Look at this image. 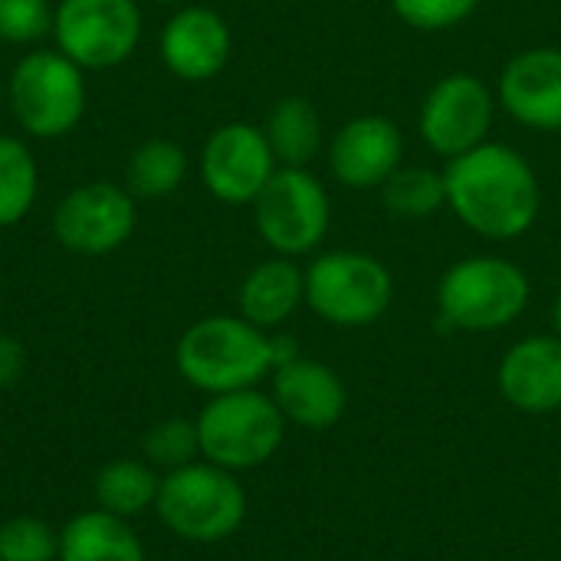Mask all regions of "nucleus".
I'll return each mask as SVG.
<instances>
[{
  "mask_svg": "<svg viewBox=\"0 0 561 561\" xmlns=\"http://www.w3.org/2000/svg\"><path fill=\"white\" fill-rule=\"evenodd\" d=\"M444 181L447 210L486 240H519L539 220V174L523 151L503 141H483L480 148L450 158Z\"/></svg>",
  "mask_w": 561,
  "mask_h": 561,
  "instance_id": "1",
  "label": "nucleus"
},
{
  "mask_svg": "<svg viewBox=\"0 0 561 561\" xmlns=\"http://www.w3.org/2000/svg\"><path fill=\"white\" fill-rule=\"evenodd\" d=\"M181 378L207 394L256 388L273 371V339L243 316H207L178 342Z\"/></svg>",
  "mask_w": 561,
  "mask_h": 561,
  "instance_id": "2",
  "label": "nucleus"
},
{
  "mask_svg": "<svg viewBox=\"0 0 561 561\" xmlns=\"http://www.w3.org/2000/svg\"><path fill=\"white\" fill-rule=\"evenodd\" d=\"M7 105L30 138H66L85 115L82 69L59 49H30L7 79Z\"/></svg>",
  "mask_w": 561,
  "mask_h": 561,
  "instance_id": "3",
  "label": "nucleus"
},
{
  "mask_svg": "<svg viewBox=\"0 0 561 561\" xmlns=\"http://www.w3.org/2000/svg\"><path fill=\"white\" fill-rule=\"evenodd\" d=\"M194 424L201 437V457L230 473L273 460L286 434L283 411L256 388L214 394Z\"/></svg>",
  "mask_w": 561,
  "mask_h": 561,
  "instance_id": "4",
  "label": "nucleus"
},
{
  "mask_svg": "<svg viewBox=\"0 0 561 561\" xmlns=\"http://www.w3.org/2000/svg\"><path fill=\"white\" fill-rule=\"evenodd\" d=\"M154 510L161 523L187 542H224L247 519V493L230 470L187 463L161 480Z\"/></svg>",
  "mask_w": 561,
  "mask_h": 561,
  "instance_id": "5",
  "label": "nucleus"
},
{
  "mask_svg": "<svg viewBox=\"0 0 561 561\" xmlns=\"http://www.w3.org/2000/svg\"><path fill=\"white\" fill-rule=\"evenodd\" d=\"M529 306V276L503 256H467L437 286V309L463 332H496Z\"/></svg>",
  "mask_w": 561,
  "mask_h": 561,
  "instance_id": "6",
  "label": "nucleus"
},
{
  "mask_svg": "<svg viewBox=\"0 0 561 561\" xmlns=\"http://www.w3.org/2000/svg\"><path fill=\"white\" fill-rule=\"evenodd\" d=\"M394 296L391 270L362 250L319 253L306 270V306L342 329L378 322Z\"/></svg>",
  "mask_w": 561,
  "mask_h": 561,
  "instance_id": "7",
  "label": "nucleus"
},
{
  "mask_svg": "<svg viewBox=\"0 0 561 561\" xmlns=\"http://www.w3.org/2000/svg\"><path fill=\"white\" fill-rule=\"evenodd\" d=\"M250 207L263 243L289 260L319 250L332 227L329 191L309 168H276Z\"/></svg>",
  "mask_w": 561,
  "mask_h": 561,
  "instance_id": "8",
  "label": "nucleus"
},
{
  "mask_svg": "<svg viewBox=\"0 0 561 561\" xmlns=\"http://www.w3.org/2000/svg\"><path fill=\"white\" fill-rule=\"evenodd\" d=\"M53 39L79 69H115L141 43V10L135 0H59Z\"/></svg>",
  "mask_w": 561,
  "mask_h": 561,
  "instance_id": "9",
  "label": "nucleus"
},
{
  "mask_svg": "<svg viewBox=\"0 0 561 561\" xmlns=\"http://www.w3.org/2000/svg\"><path fill=\"white\" fill-rule=\"evenodd\" d=\"M496 92L473 72H450L431 85L417 112L421 141L440 158H460L490 141Z\"/></svg>",
  "mask_w": 561,
  "mask_h": 561,
  "instance_id": "10",
  "label": "nucleus"
},
{
  "mask_svg": "<svg viewBox=\"0 0 561 561\" xmlns=\"http://www.w3.org/2000/svg\"><path fill=\"white\" fill-rule=\"evenodd\" d=\"M135 220L138 210L131 191L108 181H89L72 187L56 204L53 233L79 256H105L131 240Z\"/></svg>",
  "mask_w": 561,
  "mask_h": 561,
  "instance_id": "11",
  "label": "nucleus"
},
{
  "mask_svg": "<svg viewBox=\"0 0 561 561\" xmlns=\"http://www.w3.org/2000/svg\"><path fill=\"white\" fill-rule=\"evenodd\" d=\"M266 131L250 122H227L210 131L201 151V181L220 204H253L276 174Z\"/></svg>",
  "mask_w": 561,
  "mask_h": 561,
  "instance_id": "12",
  "label": "nucleus"
},
{
  "mask_svg": "<svg viewBox=\"0 0 561 561\" xmlns=\"http://www.w3.org/2000/svg\"><path fill=\"white\" fill-rule=\"evenodd\" d=\"M404 164V131L388 115H355L329 138L332 178L348 191H381Z\"/></svg>",
  "mask_w": 561,
  "mask_h": 561,
  "instance_id": "13",
  "label": "nucleus"
},
{
  "mask_svg": "<svg viewBox=\"0 0 561 561\" xmlns=\"http://www.w3.org/2000/svg\"><path fill=\"white\" fill-rule=\"evenodd\" d=\"M496 102L533 131H561L559 46H533L510 56L496 82Z\"/></svg>",
  "mask_w": 561,
  "mask_h": 561,
  "instance_id": "14",
  "label": "nucleus"
},
{
  "mask_svg": "<svg viewBox=\"0 0 561 561\" xmlns=\"http://www.w3.org/2000/svg\"><path fill=\"white\" fill-rule=\"evenodd\" d=\"M161 59L171 76L184 82H207L220 76L233 56V33L210 7H181L161 30Z\"/></svg>",
  "mask_w": 561,
  "mask_h": 561,
  "instance_id": "15",
  "label": "nucleus"
},
{
  "mask_svg": "<svg viewBox=\"0 0 561 561\" xmlns=\"http://www.w3.org/2000/svg\"><path fill=\"white\" fill-rule=\"evenodd\" d=\"M500 394L523 414H552L561 408V339L533 335L516 342L496 371Z\"/></svg>",
  "mask_w": 561,
  "mask_h": 561,
  "instance_id": "16",
  "label": "nucleus"
},
{
  "mask_svg": "<svg viewBox=\"0 0 561 561\" xmlns=\"http://www.w3.org/2000/svg\"><path fill=\"white\" fill-rule=\"evenodd\" d=\"M273 401L286 421L309 431H325L342 421L348 391L329 365L293 358L273 371Z\"/></svg>",
  "mask_w": 561,
  "mask_h": 561,
  "instance_id": "17",
  "label": "nucleus"
},
{
  "mask_svg": "<svg viewBox=\"0 0 561 561\" xmlns=\"http://www.w3.org/2000/svg\"><path fill=\"white\" fill-rule=\"evenodd\" d=\"M240 316L256 329H276L306 302V270L289 256H273L256 263L240 283Z\"/></svg>",
  "mask_w": 561,
  "mask_h": 561,
  "instance_id": "18",
  "label": "nucleus"
},
{
  "mask_svg": "<svg viewBox=\"0 0 561 561\" xmlns=\"http://www.w3.org/2000/svg\"><path fill=\"white\" fill-rule=\"evenodd\" d=\"M59 561H145V549L128 519L92 510L59 533Z\"/></svg>",
  "mask_w": 561,
  "mask_h": 561,
  "instance_id": "19",
  "label": "nucleus"
},
{
  "mask_svg": "<svg viewBox=\"0 0 561 561\" xmlns=\"http://www.w3.org/2000/svg\"><path fill=\"white\" fill-rule=\"evenodd\" d=\"M263 131H266V141H270L279 168H309L325 145L322 115L306 95L279 99L270 108Z\"/></svg>",
  "mask_w": 561,
  "mask_h": 561,
  "instance_id": "20",
  "label": "nucleus"
},
{
  "mask_svg": "<svg viewBox=\"0 0 561 561\" xmlns=\"http://www.w3.org/2000/svg\"><path fill=\"white\" fill-rule=\"evenodd\" d=\"M161 480L151 463L145 460H112L99 470L95 477V503L99 510L135 519L148 513L158 500Z\"/></svg>",
  "mask_w": 561,
  "mask_h": 561,
  "instance_id": "21",
  "label": "nucleus"
},
{
  "mask_svg": "<svg viewBox=\"0 0 561 561\" xmlns=\"http://www.w3.org/2000/svg\"><path fill=\"white\" fill-rule=\"evenodd\" d=\"M381 201L391 217L401 220H427L447 207V181L444 171L427 164H401L385 184Z\"/></svg>",
  "mask_w": 561,
  "mask_h": 561,
  "instance_id": "22",
  "label": "nucleus"
},
{
  "mask_svg": "<svg viewBox=\"0 0 561 561\" xmlns=\"http://www.w3.org/2000/svg\"><path fill=\"white\" fill-rule=\"evenodd\" d=\"M187 178V151L171 138H148L128 158V191L138 197H168Z\"/></svg>",
  "mask_w": 561,
  "mask_h": 561,
  "instance_id": "23",
  "label": "nucleus"
},
{
  "mask_svg": "<svg viewBox=\"0 0 561 561\" xmlns=\"http://www.w3.org/2000/svg\"><path fill=\"white\" fill-rule=\"evenodd\" d=\"M39 194V168L33 151L13 138L0 135V227L20 224Z\"/></svg>",
  "mask_w": 561,
  "mask_h": 561,
  "instance_id": "24",
  "label": "nucleus"
},
{
  "mask_svg": "<svg viewBox=\"0 0 561 561\" xmlns=\"http://www.w3.org/2000/svg\"><path fill=\"white\" fill-rule=\"evenodd\" d=\"M141 454L145 463L154 470H181L201 457V437L194 421H161L141 437Z\"/></svg>",
  "mask_w": 561,
  "mask_h": 561,
  "instance_id": "25",
  "label": "nucleus"
},
{
  "mask_svg": "<svg viewBox=\"0 0 561 561\" xmlns=\"http://www.w3.org/2000/svg\"><path fill=\"white\" fill-rule=\"evenodd\" d=\"M59 559V533L36 516H13L0 526V561Z\"/></svg>",
  "mask_w": 561,
  "mask_h": 561,
  "instance_id": "26",
  "label": "nucleus"
},
{
  "mask_svg": "<svg viewBox=\"0 0 561 561\" xmlns=\"http://www.w3.org/2000/svg\"><path fill=\"white\" fill-rule=\"evenodd\" d=\"M480 0H391L394 16L417 33H444L467 23Z\"/></svg>",
  "mask_w": 561,
  "mask_h": 561,
  "instance_id": "27",
  "label": "nucleus"
},
{
  "mask_svg": "<svg viewBox=\"0 0 561 561\" xmlns=\"http://www.w3.org/2000/svg\"><path fill=\"white\" fill-rule=\"evenodd\" d=\"M53 33L49 0H0V39L13 46L39 43Z\"/></svg>",
  "mask_w": 561,
  "mask_h": 561,
  "instance_id": "28",
  "label": "nucleus"
},
{
  "mask_svg": "<svg viewBox=\"0 0 561 561\" xmlns=\"http://www.w3.org/2000/svg\"><path fill=\"white\" fill-rule=\"evenodd\" d=\"M26 371V348L13 335H0V391H10Z\"/></svg>",
  "mask_w": 561,
  "mask_h": 561,
  "instance_id": "29",
  "label": "nucleus"
},
{
  "mask_svg": "<svg viewBox=\"0 0 561 561\" xmlns=\"http://www.w3.org/2000/svg\"><path fill=\"white\" fill-rule=\"evenodd\" d=\"M552 329H556V335L561 339V293L556 296V302H552Z\"/></svg>",
  "mask_w": 561,
  "mask_h": 561,
  "instance_id": "30",
  "label": "nucleus"
},
{
  "mask_svg": "<svg viewBox=\"0 0 561 561\" xmlns=\"http://www.w3.org/2000/svg\"><path fill=\"white\" fill-rule=\"evenodd\" d=\"M158 3H181V0H158Z\"/></svg>",
  "mask_w": 561,
  "mask_h": 561,
  "instance_id": "31",
  "label": "nucleus"
},
{
  "mask_svg": "<svg viewBox=\"0 0 561 561\" xmlns=\"http://www.w3.org/2000/svg\"><path fill=\"white\" fill-rule=\"evenodd\" d=\"M276 3H293V0H276Z\"/></svg>",
  "mask_w": 561,
  "mask_h": 561,
  "instance_id": "32",
  "label": "nucleus"
},
{
  "mask_svg": "<svg viewBox=\"0 0 561 561\" xmlns=\"http://www.w3.org/2000/svg\"><path fill=\"white\" fill-rule=\"evenodd\" d=\"M0 102H3V85H0Z\"/></svg>",
  "mask_w": 561,
  "mask_h": 561,
  "instance_id": "33",
  "label": "nucleus"
}]
</instances>
